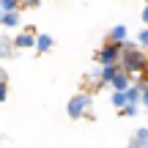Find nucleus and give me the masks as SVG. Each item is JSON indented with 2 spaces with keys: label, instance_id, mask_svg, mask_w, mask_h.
<instances>
[{
  "label": "nucleus",
  "instance_id": "f257e3e1",
  "mask_svg": "<svg viewBox=\"0 0 148 148\" xmlns=\"http://www.w3.org/2000/svg\"><path fill=\"white\" fill-rule=\"evenodd\" d=\"M90 110H93V93H90V90H79V93H74L71 99H69V104H66V112H69L71 121L88 118Z\"/></svg>",
  "mask_w": 148,
  "mask_h": 148
},
{
  "label": "nucleus",
  "instance_id": "f03ea898",
  "mask_svg": "<svg viewBox=\"0 0 148 148\" xmlns=\"http://www.w3.org/2000/svg\"><path fill=\"white\" fill-rule=\"evenodd\" d=\"M118 66H121L123 71L129 74H140V71H148V55L143 47L132 49V52H121V58H118Z\"/></svg>",
  "mask_w": 148,
  "mask_h": 148
},
{
  "label": "nucleus",
  "instance_id": "7ed1b4c3",
  "mask_svg": "<svg viewBox=\"0 0 148 148\" xmlns=\"http://www.w3.org/2000/svg\"><path fill=\"white\" fill-rule=\"evenodd\" d=\"M93 58H96V63H118V58H121V41L107 38V41L96 49Z\"/></svg>",
  "mask_w": 148,
  "mask_h": 148
},
{
  "label": "nucleus",
  "instance_id": "20e7f679",
  "mask_svg": "<svg viewBox=\"0 0 148 148\" xmlns=\"http://www.w3.org/2000/svg\"><path fill=\"white\" fill-rule=\"evenodd\" d=\"M19 25H22V8L0 11V27H3V30H16Z\"/></svg>",
  "mask_w": 148,
  "mask_h": 148
},
{
  "label": "nucleus",
  "instance_id": "39448f33",
  "mask_svg": "<svg viewBox=\"0 0 148 148\" xmlns=\"http://www.w3.org/2000/svg\"><path fill=\"white\" fill-rule=\"evenodd\" d=\"M33 41H36V30L33 27H25V30L16 33V38L11 41L14 49H33Z\"/></svg>",
  "mask_w": 148,
  "mask_h": 148
},
{
  "label": "nucleus",
  "instance_id": "423d86ee",
  "mask_svg": "<svg viewBox=\"0 0 148 148\" xmlns=\"http://www.w3.org/2000/svg\"><path fill=\"white\" fill-rule=\"evenodd\" d=\"M129 85H132V74L123 71V69H118L115 77L107 82V88H112V90H123V88H129Z\"/></svg>",
  "mask_w": 148,
  "mask_h": 148
},
{
  "label": "nucleus",
  "instance_id": "0eeeda50",
  "mask_svg": "<svg viewBox=\"0 0 148 148\" xmlns=\"http://www.w3.org/2000/svg\"><path fill=\"white\" fill-rule=\"evenodd\" d=\"M52 47H55V38L49 36V33H36V41H33V49H36L38 55L49 52Z\"/></svg>",
  "mask_w": 148,
  "mask_h": 148
},
{
  "label": "nucleus",
  "instance_id": "6e6552de",
  "mask_svg": "<svg viewBox=\"0 0 148 148\" xmlns=\"http://www.w3.org/2000/svg\"><path fill=\"white\" fill-rule=\"evenodd\" d=\"M129 145H132V148H148V126L134 129L132 137H129Z\"/></svg>",
  "mask_w": 148,
  "mask_h": 148
},
{
  "label": "nucleus",
  "instance_id": "1a4fd4ad",
  "mask_svg": "<svg viewBox=\"0 0 148 148\" xmlns=\"http://www.w3.org/2000/svg\"><path fill=\"white\" fill-rule=\"evenodd\" d=\"M107 38H112V41H123V38H129V27L126 25H112L110 33H107Z\"/></svg>",
  "mask_w": 148,
  "mask_h": 148
},
{
  "label": "nucleus",
  "instance_id": "9d476101",
  "mask_svg": "<svg viewBox=\"0 0 148 148\" xmlns=\"http://www.w3.org/2000/svg\"><path fill=\"white\" fill-rule=\"evenodd\" d=\"M123 96H126L129 104H140V85H129V88H123Z\"/></svg>",
  "mask_w": 148,
  "mask_h": 148
},
{
  "label": "nucleus",
  "instance_id": "9b49d317",
  "mask_svg": "<svg viewBox=\"0 0 148 148\" xmlns=\"http://www.w3.org/2000/svg\"><path fill=\"white\" fill-rule=\"evenodd\" d=\"M118 112H121L123 118H137V115H140V104H129V101H126Z\"/></svg>",
  "mask_w": 148,
  "mask_h": 148
},
{
  "label": "nucleus",
  "instance_id": "f8f14e48",
  "mask_svg": "<svg viewBox=\"0 0 148 148\" xmlns=\"http://www.w3.org/2000/svg\"><path fill=\"white\" fill-rule=\"evenodd\" d=\"M110 104L115 107V110H121V107L126 104V96H123V90H112V93H110Z\"/></svg>",
  "mask_w": 148,
  "mask_h": 148
},
{
  "label": "nucleus",
  "instance_id": "ddd939ff",
  "mask_svg": "<svg viewBox=\"0 0 148 148\" xmlns=\"http://www.w3.org/2000/svg\"><path fill=\"white\" fill-rule=\"evenodd\" d=\"M134 41H137V44H140L143 49H148V25H143V27L137 30V36H134Z\"/></svg>",
  "mask_w": 148,
  "mask_h": 148
},
{
  "label": "nucleus",
  "instance_id": "4468645a",
  "mask_svg": "<svg viewBox=\"0 0 148 148\" xmlns=\"http://www.w3.org/2000/svg\"><path fill=\"white\" fill-rule=\"evenodd\" d=\"M22 8V0H0V11H14Z\"/></svg>",
  "mask_w": 148,
  "mask_h": 148
},
{
  "label": "nucleus",
  "instance_id": "2eb2a0df",
  "mask_svg": "<svg viewBox=\"0 0 148 148\" xmlns=\"http://www.w3.org/2000/svg\"><path fill=\"white\" fill-rule=\"evenodd\" d=\"M41 3H44V0H22V11H25V8H38Z\"/></svg>",
  "mask_w": 148,
  "mask_h": 148
},
{
  "label": "nucleus",
  "instance_id": "dca6fc26",
  "mask_svg": "<svg viewBox=\"0 0 148 148\" xmlns=\"http://www.w3.org/2000/svg\"><path fill=\"white\" fill-rule=\"evenodd\" d=\"M140 22H143V25H148V3H145V8L140 11Z\"/></svg>",
  "mask_w": 148,
  "mask_h": 148
},
{
  "label": "nucleus",
  "instance_id": "f3484780",
  "mask_svg": "<svg viewBox=\"0 0 148 148\" xmlns=\"http://www.w3.org/2000/svg\"><path fill=\"white\" fill-rule=\"evenodd\" d=\"M0 60H5V52H3V44H0Z\"/></svg>",
  "mask_w": 148,
  "mask_h": 148
},
{
  "label": "nucleus",
  "instance_id": "a211bd4d",
  "mask_svg": "<svg viewBox=\"0 0 148 148\" xmlns=\"http://www.w3.org/2000/svg\"><path fill=\"white\" fill-rule=\"evenodd\" d=\"M143 3H148V0H143Z\"/></svg>",
  "mask_w": 148,
  "mask_h": 148
}]
</instances>
